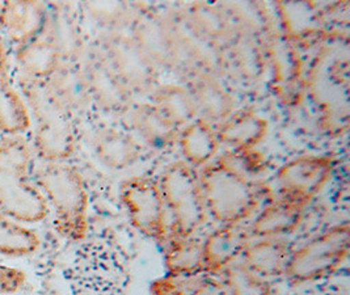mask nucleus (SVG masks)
I'll return each mask as SVG.
<instances>
[{"label": "nucleus", "instance_id": "nucleus-34", "mask_svg": "<svg viewBox=\"0 0 350 295\" xmlns=\"http://www.w3.org/2000/svg\"><path fill=\"white\" fill-rule=\"evenodd\" d=\"M224 166L254 179L267 170V159L257 149L248 150H227L222 155L215 157Z\"/></svg>", "mask_w": 350, "mask_h": 295}, {"label": "nucleus", "instance_id": "nucleus-29", "mask_svg": "<svg viewBox=\"0 0 350 295\" xmlns=\"http://www.w3.org/2000/svg\"><path fill=\"white\" fill-rule=\"evenodd\" d=\"M49 5L41 1H10L5 28L17 45L44 34L49 23Z\"/></svg>", "mask_w": 350, "mask_h": 295}, {"label": "nucleus", "instance_id": "nucleus-23", "mask_svg": "<svg viewBox=\"0 0 350 295\" xmlns=\"http://www.w3.org/2000/svg\"><path fill=\"white\" fill-rule=\"evenodd\" d=\"M215 129L219 143L228 150H248L265 140L269 123L255 110L238 109Z\"/></svg>", "mask_w": 350, "mask_h": 295}, {"label": "nucleus", "instance_id": "nucleus-14", "mask_svg": "<svg viewBox=\"0 0 350 295\" xmlns=\"http://www.w3.org/2000/svg\"><path fill=\"white\" fill-rule=\"evenodd\" d=\"M176 15L194 34L218 47H224L237 33L234 20L224 4L189 3L176 11Z\"/></svg>", "mask_w": 350, "mask_h": 295}, {"label": "nucleus", "instance_id": "nucleus-25", "mask_svg": "<svg viewBox=\"0 0 350 295\" xmlns=\"http://www.w3.org/2000/svg\"><path fill=\"white\" fill-rule=\"evenodd\" d=\"M293 248L285 238L254 239L244 249L241 263L254 273L269 280L285 274Z\"/></svg>", "mask_w": 350, "mask_h": 295}, {"label": "nucleus", "instance_id": "nucleus-27", "mask_svg": "<svg viewBox=\"0 0 350 295\" xmlns=\"http://www.w3.org/2000/svg\"><path fill=\"white\" fill-rule=\"evenodd\" d=\"M164 248L167 273L174 277H198L205 273L204 243L196 236H168Z\"/></svg>", "mask_w": 350, "mask_h": 295}, {"label": "nucleus", "instance_id": "nucleus-1", "mask_svg": "<svg viewBox=\"0 0 350 295\" xmlns=\"http://www.w3.org/2000/svg\"><path fill=\"white\" fill-rule=\"evenodd\" d=\"M32 150L23 136L0 138V211L24 225L50 213L41 189L31 180Z\"/></svg>", "mask_w": 350, "mask_h": 295}, {"label": "nucleus", "instance_id": "nucleus-32", "mask_svg": "<svg viewBox=\"0 0 350 295\" xmlns=\"http://www.w3.org/2000/svg\"><path fill=\"white\" fill-rule=\"evenodd\" d=\"M85 8L96 24L101 28V33L128 31L144 11L138 4H129L124 1L88 3L85 4Z\"/></svg>", "mask_w": 350, "mask_h": 295}, {"label": "nucleus", "instance_id": "nucleus-10", "mask_svg": "<svg viewBox=\"0 0 350 295\" xmlns=\"http://www.w3.org/2000/svg\"><path fill=\"white\" fill-rule=\"evenodd\" d=\"M334 170L329 155L298 156L285 163L277 173L280 198L307 207L327 185Z\"/></svg>", "mask_w": 350, "mask_h": 295}, {"label": "nucleus", "instance_id": "nucleus-19", "mask_svg": "<svg viewBox=\"0 0 350 295\" xmlns=\"http://www.w3.org/2000/svg\"><path fill=\"white\" fill-rule=\"evenodd\" d=\"M130 131L142 144L164 150L177 143L180 129L150 101L134 103L128 113Z\"/></svg>", "mask_w": 350, "mask_h": 295}, {"label": "nucleus", "instance_id": "nucleus-17", "mask_svg": "<svg viewBox=\"0 0 350 295\" xmlns=\"http://www.w3.org/2000/svg\"><path fill=\"white\" fill-rule=\"evenodd\" d=\"M184 83L194 99L198 118L208 124L217 127L238 110V100L222 78L201 75Z\"/></svg>", "mask_w": 350, "mask_h": 295}, {"label": "nucleus", "instance_id": "nucleus-3", "mask_svg": "<svg viewBox=\"0 0 350 295\" xmlns=\"http://www.w3.org/2000/svg\"><path fill=\"white\" fill-rule=\"evenodd\" d=\"M20 88L34 123L36 154L45 163H64L77 150L71 116L50 94L45 81L23 75Z\"/></svg>", "mask_w": 350, "mask_h": 295}, {"label": "nucleus", "instance_id": "nucleus-16", "mask_svg": "<svg viewBox=\"0 0 350 295\" xmlns=\"http://www.w3.org/2000/svg\"><path fill=\"white\" fill-rule=\"evenodd\" d=\"M144 144L126 129L105 126L92 140L96 159L111 171H125L144 155Z\"/></svg>", "mask_w": 350, "mask_h": 295}, {"label": "nucleus", "instance_id": "nucleus-35", "mask_svg": "<svg viewBox=\"0 0 350 295\" xmlns=\"http://www.w3.org/2000/svg\"><path fill=\"white\" fill-rule=\"evenodd\" d=\"M198 277L185 279L167 274L163 279L154 281L151 283L150 292L151 295H191V289Z\"/></svg>", "mask_w": 350, "mask_h": 295}, {"label": "nucleus", "instance_id": "nucleus-31", "mask_svg": "<svg viewBox=\"0 0 350 295\" xmlns=\"http://www.w3.org/2000/svg\"><path fill=\"white\" fill-rule=\"evenodd\" d=\"M41 244L38 233L0 211V256L18 259L34 253Z\"/></svg>", "mask_w": 350, "mask_h": 295}, {"label": "nucleus", "instance_id": "nucleus-22", "mask_svg": "<svg viewBox=\"0 0 350 295\" xmlns=\"http://www.w3.org/2000/svg\"><path fill=\"white\" fill-rule=\"evenodd\" d=\"M307 207L284 198L271 200L248 226L251 239L284 238L294 233L302 225Z\"/></svg>", "mask_w": 350, "mask_h": 295}, {"label": "nucleus", "instance_id": "nucleus-13", "mask_svg": "<svg viewBox=\"0 0 350 295\" xmlns=\"http://www.w3.org/2000/svg\"><path fill=\"white\" fill-rule=\"evenodd\" d=\"M91 94L92 107L111 116H125L135 103V96L116 75L97 49H92L81 61Z\"/></svg>", "mask_w": 350, "mask_h": 295}, {"label": "nucleus", "instance_id": "nucleus-7", "mask_svg": "<svg viewBox=\"0 0 350 295\" xmlns=\"http://www.w3.org/2000/svg\"><path fill=\"white\" fill-rule=\"evenodd\" d=\"M349 248V222L336 225L293 251L284 276L294 285L327 279L347 261Z\"/></svg>", "mask_w": 350, "mask_h": 295}, {"label": "nucleus", "instance_id": "nucleus-12", "mask_svg": "<svg viewBox=\"0 0 350 295\" xmlns=\"http://www.w3.org/2000/svg\"><path fill=\"white\" fill-rule=\"evenodd\" d=\"M129 31L160 73H175L177 47L171 14L144 8Z\"/></svg>", "mask_w": 350, "mask_h": 295}, {"label": "nucleus", "instance_id": "nucleus-11", "mask_svg": "<svg viewBox=\"0 0 350 295\" xmlns=\"http://www.w3.org/2000/svg\"><path fill=\"white\" fill-rule=\"evenodd\" d=\"M174 20L176 36V77L181 81L207 75L224 78L227 75L223 47L211 44L198 37L187 28V25L176 15L171 14Z\"/></svg>", "mask_w": 350, "mask_h": 295}, {"label": "nucleus", "instance_id": "nucleus-6", "mask_svg": "<svg viewBox=\"0 0 350 295\" xmlns=\"http://www.w3.org/2000/svg\"><path fill=\"white\" fill-rule=\"evenodd\" d=\"M157 180L171 216L170 236H194L208 218L198 170L178 160L167 166Z\"/></svg>", "mask_w": 350, "mask_h": 295}, {"label": "nucleus", "instance_id": "nucleus-8", "mask_svg": "<svg viewBox=\"0 0 350 295\" xmlns=\"http://www.w3.org/2000/svg\"><path fill=\"white\" fill-rule=\"evenodd\" d=\"M95 47L134 96H150L159 84V70L146 57L130 31L100 33Z\"/></svg>", "mask_w": 350, "mask_h": 295}, {"label": "nucleus", "instance_id": "nucleus-37", "mask_svg": "<svg viewBox=\"0 0 350 295\" xmlns=\"http://www.w3.org/2000/svg\"><path fill=\"white\" fill-rule=\"evenodd\" d=\"M191 295H228V292L222 279L211 274H202L196 281Z\"/></svg>", "mask_w": 350, "mask_h": 295}, {"label": "nucleus", "instance_id": "nucleus-18", "mask_svg": "<svg viewBox=\"0 0 350 295\" xmlns=\"http://www.w3.org/2000/svg\"><path fill=\"white\" fill-rule=\"evenodd\" d=\"M251 240L248 227L241 225H223L208 233L202 240L205 274H221L235 264Z\"/></svg>", "mask_w": 350, "mask_h": 295}, {"label": "nucleus", "instance_id": "nucleus-33", "mask_svg": "<svg viewBox=\"0 0 350 295\" xmlns=\"http://www.w3.org/2000/svg\"><path fill=\"white\" fill-rule=\"evenodd\" d=\"M222 274L228 295H271L269 280L256 274L241 261L228 266Z\"/></svg>", "mask_w": 350, "mask_h": 295}, {"label": "nucleus", "instance_id": "nucleus-24", "mask_svg": "<svg viewBox=\"0 0 350 295\" xmlns=\"http://www.w3.org/2000/svg\"><path fill=\"white\" fill-rule=\"evenodd\" d=\"M46 33L64 63H79L85 57L84 34L77 16L66 4L49 5Z\"/></svg>", "mask_w": 350, "mask_h": 295}, {"label": "nucleus", "instance_id": "nucleus-21", "mask_svg": "<svg viewBox=\"0 0 350 295\" xmlns=\"http://www.w3.org/2000/svg\"><path fill=\"white\" fill-rule=\"evenodd\" d=\"M29 126V110L12 83L7 49L0 38V131L4 136H21Z\"/></svg>", "mask_w": 350, "mask_h": 295}, {"label": "nucleus", "instance_id": "nucleus-36", "mask_svg": "<svg viewBox=\"0 0 350 295\" xmlns=\"http://www.w3.org/2000/svg\"><path fill=\"white\" fill-rule=\"evenodd\" d=\"M27 282V274L24 270L0 264V295L16 294Z\"/></svg>", "mask_w": 350, "mask_h": 295}, {"label": "nucleus", "instance_id": "nucleus-4", "mask_svg": "<svg viewBox=\"0 0 350 295\" xmlns=\"http://www.w3.org/2000/svg\"><path fill=\"white\" fill-rule=\"evenodd\" d=\"M54 213L59 235L81 242L88 233L90 197L83 175L67 163H46L37 172L36 181Z\"/></svg>", "mask_w": 350, "mask_h": 295}, {"label": "nucleus", "instance_id": "nucleus-2", "mask_svg": "<svg viewBox=\"0 0 350 295\" xmlns=\"http://www.w3.org/2000/svg\"><path fill=\"white\" fill-rule=\"evenodd\" d=\"M207 214L223 225H241L254 217L271 189L224 166L218 159L198 171Z\"/></svg>", "mask_w": 350, "mask_h": 295}, {"label": "nucleus", "instance_id": "nucleus-20", "mask_svg": "<svg viewBox=\"0 0 350 295\" xmlns=\"http://www.w3.org/2000/svg\"><path fill=\"white\" fill-rule=\"evenodd\" d=\"M50 94L71 118L84 114L92 107L87 79L79 63H62L58 70L45 80Z\"/></svg>", "mask_w": 350, "mask_h": 295}, {"label": "nucleus", "instance_id": "nucleus-38", "mask_svg": "<svg viewBox=\"0 0 350 295\" xmlns=\"http://www.w3.org/2000/svg\"><path fill=\"white\" fill-rule=\"evenodd\" d=\"M8 8H10V1H0V29L5 28Z\"/></svg>", "mask_w": 350, "mask_h": 295}, {"label": "nucleus", "instance_id": "nucleus-28", "mask_svg": "<svg viewBox=\"0 0 350 295\" xmlns=\"http://www.w3.org/2000/svg\"><path fill=\"white\" fill-rule=\"evenodd\" d=\"M15 57L24 77L41 81L48 80L64 63L46 31L32 41L17 45Z\"/></svg>", "mask_w": 350, "mask_h": 295}, {"label": "nucleus", "instance_id": "nucleus-15", "mask_svg": "<svg viewBox=\"0 0 350 295\" xmlns=\"http://www.w3.org/2000/svg\"><path fill=\"white\" fill-rule=\"evenodd\" d=\"M227 74L244 83H255L262 78L267 67V49L260 34L239 31L223 47Z\"/></svg>", "mask_w": 350, "mask_h": 295}, {"label": "nucleus", "instance_id": "nucleus-5", "mask_svg": "<svg viewBox=\"0 0 350 295\" xmlns=\"http://www.w3.org/2000/svg\"><path fill=\"white\" fill-rule=\"evenodd\" d=\"M349 58L324 50L308 74V92L320 110V125L332 136L349 126Z\"/></svg>", "mask_w": 350, "mask_h": 295}, {"label": "nucleus", "instance_id": "nucleus-30", "mask_svg": "<svg viewBox=\"0 0 350 295\" xmlns=\"http://www.w3.org/2000/svg\"><path fill=\"white\" fill-rule=\"evenodd\" d=\"M148 97V101L178 129H183L198 118L194 99L188 86L183 81L159 83Z\"/></svg>", "mask_w": 350, "mask_h": 295}, {"label": "nucleus", "instance_id": "nucleus-9", "mask_svg": "<svg viewBox=\"0 0 350 295\" xmlns=\"http://www.w3.org/2000/svg\"><path fill=\"white\" fill-rule=\"evenodd\" d=\"M120 198L133 227L164 246L170 236V218L157 179L135 176L120 184Z\"/></svg>", "mask_w": 350, "mask_h": 295}, {"label": "nucleus", "instance_id": "nucleus-26", "mask_svg": "<svg viewBox=\"0 0 350 295\" xmlns=\"http://www.w3.org/2000/svg\"><path fill=\"white\" fill-rule=\"evenodd\" d=\"M177 144L183 160L196 170L210 164L217 157L221 147L215 126L202 118H196L180 129Z\"/></svg>", "mask_w": 350, "mask_h": 295}]
</instances>
